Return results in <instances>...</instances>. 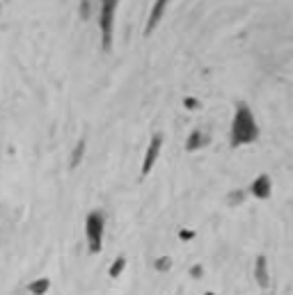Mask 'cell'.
I'll return each instance as SVG.
<instances>
[{"instance_id":"obj_1","label":"cell","mask_w":293,"mask_h":295,"mask_svg":"<svg viewBox=\"0 0 293 295\" xmlns=\"http://www.w3.org/2000/svg\"><path fill=\"white\" fill-rule=\"evenodd\" d=\"M257 140H259V126L254 121V115H252L247 103H238L236 113H234L232 130H229V142L236 149V147H243V144H252Z\"/></svg>"},{"instance_id":"obj_2","label":"cell","mask_w":293,"mask_h":295,"mask_svg":"<svg viewBox=\"0 0 293 295\" xmlns=\"http://www.w3.org/2000/svg\"><path fill=\"white\" fill-rule=\"evenodd\" d=\"M103 231H106V213L92 211L85 218V236H87V249L99 254L103 247Z\"/></svg>"},{"instance_id":"obj_3","label":"cell","mask_w":293,"mask_h":295,"mask_svg":"<svg viewBox=\"0 0 293 295\" xmlns=\"http://www.w3.org/2000/svg\"><path fill=\"white\" fill-rule=\"evenodd\" d=\"M115 9H117V0H101V37H103V51H110L113 46V21H115Z\"/></svg>"},{"instance_id":"obj_4","label":"cell","mask_w":293,"mask_h":295,"mask_svg":"<svg viewBox=\"0 0 293 295\" xmlns=\"http://www.w3.org/2000/svg\"><path fill=\"white\" fill-rule=\"evenodd\" d=\"M163 149V133H154V137H151L149 147H147V154H144V160H142V170H140V174H142V178L147 177L151 172V167L156 165V160H158V154H161Z\"/></svg>"},{"instance_id":"obj_5","label":"cell","mask_w":293,"mask_h":295,"mask_svg":"<svg viewBox=\"0 0 293 295\" xmlns=\"http://www.w3.org/2000/svg\"><path fill=\"white\" fill-rule=\"evenodd\" d=\"M250 192L257 197V199H268V197L273 195V181H270L268 174H259V177L252 181Z\"/></svg>"},{"instance_id":"obj_6","label":"cell","mask_w":293,"mask_h":295,"mask_svg":"<svg viewBox=\"0 0 293 295\" xmlns=\"http://www.w3.org/2000/svg\"><path fill=\"white\" fill-rule=\"evenodd\" d=\"M211 142V133L206 128H195L190 133V137L185 140V151L188 154H192V151H199L202 147H206Z\"/></svg>"},{"instance_id":"obj_7","label":"cell","mask_w":293,"mask_h":295,"mask_svg":"<svg viewBox=\"0 0 293 295\" xmlns=\"http://www.w3.org/2000/svg\"><path fill=\"white\" fill-rule=\"evenodd\" d=\"M254 279H257V284L263 291L270 289V272H268V259H266V254H259L257 261H254Z\"/></svg>"},{"instance_id":"obj_8","label":"cell","mask_w":293,"mask_h":295,"mask_svg":"<svg viewBox=\"0 0 293 295\" xmlns=\"http://www.w3.org/2000/svg\"><path fill=\"white\" fill-rule=\"evenodd\" d=\"M168 2H170V0H156V2H154V9H151L149 18H147V28H144V37L154 32V28L158 25V21L163 18V14H165V7H168Z\"/></svg>"},{"instance_id":"obj_9","label":"cell","mask_w":293,"mask_h":295,"mask_svg":"<svg viewBox=\"0 0 293 295\" xmlns=\"http://www.w3.org/2000/svg\"><path fill=\"white\" fill-rule=\"evenodd\" d=\"M48 289H51V282H48L46 277H39V279L28 284V291H30L32 295H46Z\"/></svg>"},{"instance_id":"obj_10","label":"cell","mask_w":293,"mask_h":295,"mask_svg":"<svg viewBox=\"0 0 293 295\" xmlns=\"http://www.w3.org/2000/svg\"><path fill=\"white\" fill-rule=\"evenodd\" d=\"M126 263H128V261H126V256H117V259L113 261V266H110V270H108V275L113 279H117L121 275V272H124V268H126Z\"/></svg>"},{"instance_id":"obj_11","label":"cell","mask_w":293,"mask_h":295,"mask_svg":"<svg viewBox=\"0 0 293 295\" xmlns=\"http://www.w3.org/2000/svg\"><path fill=\"white\" fill-rule=\"evenodd\" d=\"M83 154H85V140H80L76 144V149H73L71 154V167H78L80 165V160H83Z\"/></svg>"},{"instance_id":"obj_12","label":"cell","mask_w":293,"mask_h":295,"mask_svg":"<svg viewBox=\"0 0 293 295\" xmlns=\"http://www.w3.org/2000/svg\"><path fill=\"white\" fill-rule=\"evenodd\" d=\"M243 199H245V190H232L227 195L229 206H238V204H243Z\"/></svg>"},{"instance_id":"obj_13","label":"cell","mask_w":293,"mask_h":295,"mask_svg":"<svg viewBox=\"0 0 293 295\" xmlns=\"http://www.w3.org/2000/svg\"><path fill=\"white\" fill-rule=\"evenodd\" d=\"M154 268H156V272H170L172 270V259L170 256H161V259H156Z\"/></svg>"},{"instance_id":"obj_14","label":"cell","mask_w":293,"mask_h":295,"mask_svg":"<svg viewBox=\"0 0 293 295\" xmlns=\"http://www.w3.org/2000/svg\"><path fill=\"white\" fill-rule=\"evenodd\" d=\"M179 238H181V240H192V238H195V231H183V229H181Z\"/></svg>"},{"instance_id":"obj_15","label":"cell","mask_w":293,"mask_h":295,"mask_svg":"<svg viewBox=\"0 0 293 295\" xmlns=\"http://www.w3.org/2000/svg\"><path fill=\"white\" fill-rule=\"evenodd\" d=\"M190 272H192V277H195V279H199V277H202V272H204V270H202V266H192V270H190Z\"/></svg>"},{"instance_id":"obj_16","label":"cell","mask_w":293,"mask_h":295,"mask_svg":"<svg viewBox=\"0 0 293 295\" xmlns=\"http://www.w3.org/2000/svg\"><path fill=\"white\" fill-rule=\"evenodd\" d=\"M199 103L195 99H185V108H190V110H195V108H197Z\"/></svg>"}]
</instances>
